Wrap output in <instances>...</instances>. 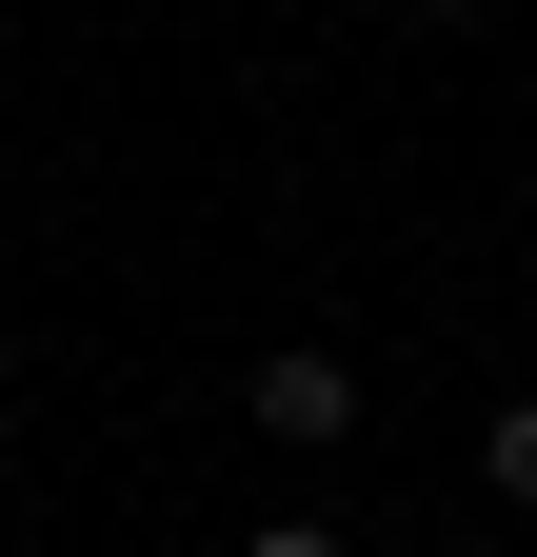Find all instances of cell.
<instances>
[{"label": "cell", "mask_w": 537, "mask_h": 557, "mask_svg": "<svg viewBox=\"0 0 537 557\" xmlns=\"http://www.w3.org/2000/svg\"><path fill=\"white\" fill-rule=\"evenodd\" d=\"M239 418H259V438H299V458H319V438H359V379L319 359V338H279V359L239 379Z\"/></svg>", "instance_id": "6da1fadb"}, {"label": "cell", "mask_w": 537, "mask_h": 557, "mask_svg": "<svg viewBox=\"0 0 537 557\" xmlns=\"http://www.w3.org/2000/svg\"><path fill=\"white\" fill-rule=\"evenodd\" d=\"M478 478H498V498H537V398H498V418H478Z\"/></svg>", "instance_id": "7a4b0ae2"}, {"label": "cell", "mask_w": 537, "mask_h": 557, "mask_svg": "<svg viewBox=\"0 0 537 557\" xmlns=\"http://www.w3.org/2000/svg\"><path fill=\"white\" fill-rule=\"evenodd\" d=\"M239 557H339V537H319V518H259V537H239Z\"/></svg>", "instance_id": "3957f363"}, {"label": "cell", "mask_w": 537, "mask_h": 557, "mask_svg": "<svg viewBox=\"0 0 537 557\" xmlns=\"http://www.w3.org/2000/svg\"><path fill=\"white\" fill-rule=\"evenodd\" d=\"M398 21H458V0H398Z\"/></svg>", "instance_id": "277c9868"}, {"label": "cell", "mask_w": 537, "mask_h": 557, "mask_svg": "<svg viewBox=\"0 0 537 557\" xmlns=\"http://www.w3.org/2000/svg\"><path fill=\"white\" fill-rule=\"evenodd\" d=\"M0 379H21V338H0Z\"/></svg>", "instance_id": "5b68a950"}]
</instances>
